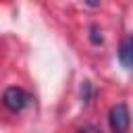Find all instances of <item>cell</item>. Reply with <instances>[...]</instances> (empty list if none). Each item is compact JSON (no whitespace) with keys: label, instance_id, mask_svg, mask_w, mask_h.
<instances>
[{"label":"cell","instance_id":"6da1fadb","mask_svg":"<svg viewBox=\"0 0 133 133\" xmlns=\"http://www.w3.org/2000/svg\"><path fill=\"white\" fill-rule=\"evenodd\" d=\"M108 123H110V129L114 133H125L131 125V114H129V108L127 104H114L108 112Z\"/></svg>","mask_w":133,"mask_h":133},{"label":"cell","instance_id":"7a4b0ae2","mask_svg":"<svg viewBox=\"0 0 133 133\" xmlns=\"http://www.w3.org/2000/svg\"><path fill=\"white\" fill-rule=\"evenodd\" d=\"M2 104L10 110V112H21L27 104H29V96L27 91H23L21 87H8L2 94Z\"/></svg>","mask_w":133,"mask_h":133},{"label":"cell","instance_id":"3957f363","mask_svg":"<svg viewBox=\"0 0 133 133\" xmlns=\"http://www.w3.org/2000/svg\"><path fill=\"white\" fill-rule=\"evenodd\" d=\"M118 60L125 69H133V35L127 42H123V46L118 50Z\"/></svg>","mask_w":133,"mask_h":133},{"label":"cell","instance_id":"277c9868","mask_svg":"<svg viewBox=\"0 0 133 133\" xmlns=\"http://www.w3.org/2000/svg\"><path fill=\"white\" fill-rule=\"evenodd\" d=\"M89 42H91L94 46H100V44L104 42L102 31H100V27H98V25H91V27H89Z\"/></svg>","mask_w":133,"mask_h":133},{"label":"cell","instance_id":"5b68a950","mask_svg":"<svg viewBox=\"0 0 133 133\" xmlns=\"http://www.w3.org/2000/svg\"><path fill=\"white\" fill-rule=\"evenodd\" d=\"M81 94H83V102L87 104V102H89V98H91V83H89V81H85V83H83Z\"/></svg>","mask_w":133,"mask_h":133},{"label":"cell","instance_id":"8992f818","mask_svg":"<svg viewBox=\"0 0 133 133\" xmlns=\"http://www.w3.org/2000/svg\"><path fill=\"white\" fill-rule=\"evenodd\" d=\"M85 4L91 6V8H98V6H100V0H85Z\"/></svg>","mask_w":133,"mask_h":133},{"label":"cell","instance_id":"52a82bcc","mask_svg":"<svg viewBox=\"0 0 133 133\" xmlns=\"http://www.w3.org/2000/svg\"><path fill=\"white\" fill-rule=\"evenodd\" d=\"M81 133H100V131H96V129H85V131H81Z\"/></svg>","mask_w":133,"mask_h":133}]
</instances>
